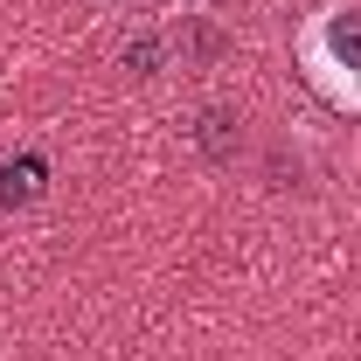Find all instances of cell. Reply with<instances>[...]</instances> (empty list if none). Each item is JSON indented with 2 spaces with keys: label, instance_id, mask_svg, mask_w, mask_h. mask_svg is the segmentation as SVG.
<instances>
[{
  "label": "cell",
  "instance_id": "3",
  "mask_svg": "<svg viewBox=\"0 0 361 361\" xmlns=\"http://www.w3.org/2000/svg\"><path fill=\"white\" fill-rule=\"evenodd\" d=\"M126 63H133L139 77H153V63H160V42H153V35H139V42L126 49Z\"/></svg>",
  "mask_w": 361,
  "mask_h": 361
},
{
  "label": "cell",
  "instance_id": "2",
  "mask_svg": "<svg viewBox=\"0 0 361 361\" xmlns=\"http://www.w3.org/2000/svg\"><path fill=\"white\" fill-rule=\"evenodd\" d=\"M35 195H42V160L35 153L28 160H0V209H21Z\"/></svg>",
  "mask_w": 361,
  "mask_h": 361
},
{
  "label": "cell",
  "instance_id": "4",
  "mask_svg": "<svg viewBox=\"0 0 361 361\" xmlns=\"http://www.w3.org/2000/svg\"><path fill=\"white\" fill-rule=\"evenodd\" d=\"M180 7H188V14H195V7H209V0H180Z\"/></svg>",
  "mask_w": 361,
  "mask_h": 361
},
{
  "label": "cell",
  "instance_id": "5",
  "mask_svg": "<svg viewBox=\"0 0 361 361\" xmlns=\"http://www.w3.org/2000/svg\"><path fill=\"white\" fill-rule=\"evenodd\" d=\"M104 7H126V0H104Z\"/></svg>",
  "mask_w": 361,
  "mask_h": 361
},
{
  "label": "cell",
  "instance_id": "1",
  "mask_svg": "<svg viewBox=\"0 0 361 361\" xmlns=\"http://www.w3.org/2000/svg\"><path fill=\"white\" fill-rule=\"evenodd\" d=\"M292 56H299L306 84L334 111L361 118V0H326V7H313L299 21V35H292Z\"/></svg>",
  "mask_w": 361,
  "mask_h": 361
}]
</instances>
